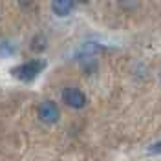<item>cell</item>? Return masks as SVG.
<instances>
[{"mask_svg":"<svg viewBox=\"0 0 161 161\" xmlns=\"http://www.w3.org/2000/svg\"><path fill=\"white\" fill-rule=\"evenodd\" d=\"M44 68H46V60L44 59H33L20 64V66H15L11 70V75L15 79L22 80V82H30V80L37 79V75H40Z\"/></svg>","mask_w":161,"mask_h":161,"instance_id":"cell-1","label":"cell"},{"mask_svg":"<svg viewBox=\"0 0 161 161\" xmlns=\"http://www.w3.org/2000/svg\"><path fill=\"white\" fill-rule=\"evenodd\" d=\"M39 117H40V121H44L46 125H53V123L59 121L60 112H59V108H57L55 103L44 101V103L39 106Z\"/></svg>","mask_w":161,"mask_h":161,"instance_id":"cell-2","label":"cell"},{"mask_svg":"<svg viewBox=\"0 0 161 161\" xmlns=\"http://www.w3.org/2000/svg\"><path fill=\"white\" fill-rule=\"evenodd\" d=\"M62 99L70 108H82L86 104V95L77 88H64L62 90Z\"/></svg>","mask_w":161,"mask_h":161,"instance_id":"cell-3","label":"cell"},{"mask_svg":"<svg viewBox=\"0 0 161 161\" xmlns=\"http://www.w3.org/2000/svg\"><path fill=\"white\" fill-rule=\"evenodd\" d=\"M51 9L59 17H66L73 9V0H53L51 2Z\"/></svg>","mask_w":161,"mask_h":161,"instance_id":"cell-4","label":"cell"},{"mask_svg":"<svg viewBox=\"0 0 161 161\" xmlns=\"http://www.w3.org/2000/svg\"><path fill=\"white\" fill-rule=\"evenodd\" d=\"M15 51V46H11L9 42H0V57H9L11 53Z\"/></svg>","mask_w":161,"mask_h":161,"instance_id":"cell-5","label":"cell"},{"mask_svg":"<svg viewBox=\"0 0 161 161\" xmlns=\"http://www.w3.org/2000/svg\"><path fill=\"white\" fill-rule=\"evenodd\" d=\"M150 150H152V152H161V143H156V145H152Z\"/></svg>","mask_w":161,"mask_h":161,"instance_id":"cell-6","label":"cell"},{"mask_svg":"<svg viewBox=\"0 0 161 161\" xmlns=\"http://www.w3.org/2000/svg\"><path fill=\"white\" fill-rule=\"evenodd\" d=\"M20 2H22V4H28V2H30V0H20Z\"/></svg>","mask_w":161,"mask_h":161,"instance_id":"cell-7","label":"cell"},{"mask_svg":"<svg viewBox=\"0 0 161 161\" xmlns=\"http://www.w3.org/2000/svg\"><path fill=\"white\" fill-rule=\"evenodd\" d=\"M79 2H90V0H79Z\"/></svg>","mask_w":161,"mask_h":161,"instance_id":"cell-8","label":"cell"}]
</instances>
